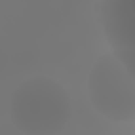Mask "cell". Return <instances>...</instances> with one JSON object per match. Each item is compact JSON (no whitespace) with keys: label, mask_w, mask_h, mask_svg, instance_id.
I'll return each mask as SVG.
<instances>
[{"label":"cell","mask_w":135,"mask_h":135,"mask_svg":"<svg viewBox=\"0 0 135 135\" xmlns=\"http://www.w3.org/2000/svg\"><path fill=\"white\" fill-rule=\"evenodd\" d=\"M89 97L93 108L114 122H131L135 116V82L116 57L101 55L89 74Z\"/></svg>","instance_id":"2"},{"label":"cell","mask_w":135,"mask_h":135,"mask_svg":"<svg viewBox=\"0 0 135 135\" xmlns=\"http://www.w3.org/2000/svg\"><path fill=\"white\" fill-rule=\"evenodd\" d=\"M68 91L46 76L21 82L11 95V118L25 135H57L70 120Z\"/></svg>","instance_id":"1"},{"label":"cell","mask_w":135,"mask_h":135,"mask_svg":"<svg viewBox=\"0 0 135 135\" xmlns=\"http://www.w3.org/2000/svg\"><path fill=\"white\" fill-rule=\"evenodd\" d=\"M105 40L116 57L129 72H133L135 57V2L133 0H108L99 6Z\"/></svg>","instance_id":"3"}]
</instances>
